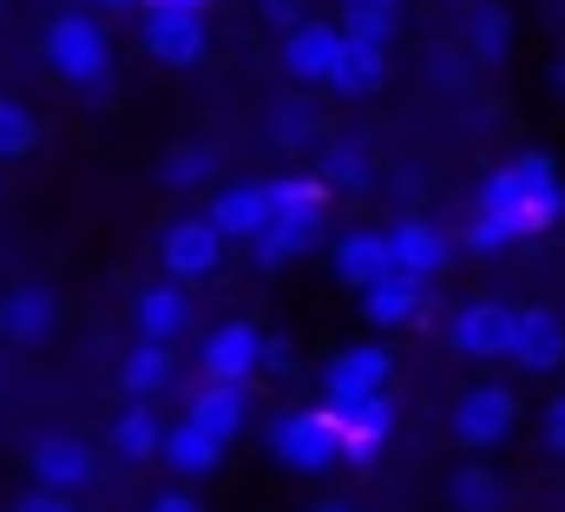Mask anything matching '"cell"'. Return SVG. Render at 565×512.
Here are the masks:
<instances>
[{"instance_id": "6da1fadb", "label": "cell", "mask_w": 565, "mask_h": 512, "mask_svg": "<svg viewBox=\"0 0 565 512\" xmlns=\"http://www.w3.org/2000/svg\"><path fill=\"white\" fill-rule=\"evenodd\" d=\"M480 211L487 217H500V224H513V237H540V231H553L565 217V178L553 158H513V164H500V171H487V184H480Z\"/></svg>"}, {"instance_id": "7a4b0ae2", "label": "cell", "mask_w": 565, "mask_h": 512, "mask_svg": "<svg viewBox=\"0 0 565 512\" xmlns=\"http://www.w3.org/2000/svg\"><path fill=\"white\" fill-rule=\"evenodd\" d=\"M46 66H53L66 86L99 93L106 73H113V40H106V26H99L93 13H60V20L46 26Z\"/></svg>"}, {"instance_id": "3957f363", "label": "cell", "mask_w": 565, "mask_h": 512, "mask_svg": "<svg viewBox=\"0 0 565 512\" xmlns=\"http://www.w3.org/2000/svg\"><path fill=\"white\" fill-rule=\"evenodd\" d=\"M513 420H520V401H513V387H500V382H473L454 401V440L473 447V454L507 447L513 440Z\"/></svg>"}, {"instance_id": "277c9868", "label": "cell", "mask_w": 565, "mask_h": 512, "mask_svg": "<svg viewBox=\"0 0 565 512\" xmlns=\"http://www.w3.org/2000/svg\"><path fill=\"white\" fill-rule=\"evenodd\" d=\"M26 473H33V487H40V493H66V500H73V487H93L99 454H93L79 434L46 427V434L33 440V454H26Z\"/></svg>"}, {"instance_id": "5b68a950", "label": "cell", "mask_w": 565, "mask_h": 512, "mask_svg": "<svg viewBox=\"0 0 565 512\" xmlns=\"http://www.w3.org/2000/svg\"><path fill=\"white\" fill-rule=\"evenodd\" d=\"M388 382H395V362H388V349H375V342H362V349H342V355L322 369L329 414H342V407H355V401H375V394H388Z\"/></svg>"}, {"instance_id": "8992f818", "label": "cell", "mask_w": 565, "mask_h": 512, "mask_svg": "<svg viewBox=\"0 0 565 512\" xmlns=\"http://www.w3.org/2000/svg\"><path fill=\"white\" fill-rule=\"evenodd\" d=\"M270 454H277L282 467H296V473H322V467H335L342 460V440H335V414L322 407V414H289L270 427Z\"/></svg>"}, {"instance_id": "52a82bcc", "label": "cell", "mask_w": 565, "mask_h": 512, "mask_svg": "<svg viewBox=\"0 0 565 512\" xmlns=\"http://www.w3.org/2000/svg\"><path fill=\"white\" fill-rule=\"evenodd\" d=\"M158 263H164V276H178V282H204V276H217V263H224V237H217L204 217H178V224L164 231V244H158Z\"/></svg>"}, {"instance_id": "ba28073f", "label": "cell", "mask_w": 565, "mask_h": 512, "mask_svg": "<svg viewBox=\"0 0 565 512\" xmlns=\"http://www.w3.org/2000/svg\"><path fill=\"white\" fill-rule=\"evenodd\" d=\"M507 342H513V309H507V302H460V309L447 316V349H460V355H473V362L507 355Z\"/></svg>"}, {"instance_id": "9c48e42d", "label": "cell", "mask_w": 565, "mask_h": 512, "mask_svg": "<svg viewBox=\"0 0 565 512\" xmlns=\"http://www.w3.org/2000/svg\"><path fill=\"white\" fill-rule=\"evenodd\" d=\"M204 46H211L204 13H178V7H151V13H145V53H151L158 66H198Z\"/></svg>"}, {"instance_id": "30bf717a", "label": "cell", "mask_w": 565, "mask_h": 512, "mask_svg": "<svg viewBox=\"0 0 565 512\" xmlns=\"http://www.w3.org/2000/svg\"><path fill=\"white\" fill-rule=\"evenodd\" d=\"M388 237V269L395 276H408V282H427V276H440L447 269V256L454 244L440 237V224H427V217H402L395 231H382Z\"/></svg>"}, {"instance_id": "8fae6325", "label": "cell", "mask_w": 565, "mask_h": 512, "mask_svg": "<svg viewBox=\"0 0 565 512\" xmlns=\"http://www.w3.org/2000/svg\"><path fill=\"white\" fill-rule=\"evenodd\" d=\"M507 355H513L520 369H533V375H553L565 362L559 309H513V342H507Z\"/></svg>"}, {"instance_id": "7c38bea8", "label": "cell", "mask_w": 565, "mask_h": 512, "mask_svg": "<svg viewBox=\"0 0 565 512\" xmlns=\"http://www.w3.org/2000/svg\"><path fill=\"white\" fill-rule=\"evenodd\" d=\"M264 369V329L257 322H224V329H211V342H204V375L211 382H250Z\"/></svg>"}, {"instance_id": "4fadbf2b", "label": "cell", "mask_w": 565, "mask_h": 512, "mask_svg": "<svg viewBox=\"0 0 565 512\" xmlns=\"http://www.w3.org/2000/svg\"><path fill=\"white\" fill-rule=\"evenodd\" d=\"M53 329H60V302H53V289L20 282V289H7V296H0V335H7V342L40 349Z\"/></svg>"}, {"instance_id": "5bb4252c", "label": "cell", "mask_w": 565, "mask_h": 512, "mask_svg": "<svg viewBox=\"0 0 565 512\" xmlns=\"http://www.w3.org/2000/svg\"><path fill=\"white\" fill-rule=\"evenodd\" d=\"M395 434V394H375V401H355L335 414V440H342V460H375Z\"/></svg>"}, {"instance_id": "9a60e30c", "label": "cell", "mask_w": 565, "mask_h": 512, "mask_svg": "<svg viewBox=\"0 0 565 512\" xmlns=\"http://www.w3.org/2000/svg\"><path fill=\"white\" fill-rule=\"evenodd\" d=\"M316 237H322V211L302 204V211H277V217L250 237V250H257L264 269H282V263H296L302 250H316Z\"/></svg>"}, {"instance_id": "2e32d148", "label": "cell", "mask_w": 565, "mask_h": 512, "mask_svg": "<svg viewBox=\"0 0 565 512\" xmlns=\"http://www.w3.org/2000/svg\"><path fill=\"white\" fill-rule=\"evenodd\" d=\"M191 427H204L217 447H231L237 434H244V420H250V394L237 382H204L191 394V414H184Z\"/></svg>"}, {"instance_id": "e0dca14e", "label": "cell", "mask_w": 565, "mask_h": 512, "mask_svg": "<svg viewBox=\"0 0 565 512\" xmlns=\"http://www.w3.org/2000/svg\"><path fill=\"white\" fill-rule=\"evenodd\" d=\"M335 60H342V33H335V20H316V13H309L296 33H282V66H289L296 79H329Z\"/></svg>"}, {"instance_id": "ac0fdd59", "label": "cell", "mask_w": 565, "mask_h": 512, "mask_svg": "<svg viewBox=\"0 0 565 512\" xmlns=\"http://www.w3.org/2000/svg\"><path fill=\"white\" fill-rule=\"evenodd\" d=\"M270 217H277V211H270V191H264V184H231V191H217V204H211V217H204V224H211L224 244H231V237H244V244H250Z\"/></svg>"}, {"instance_id": "d6986e66", "label": "cell", "mask_w": 565, "mask_h": 512, "mask_svg": "<svg viewBox=\"0 0 565 512\" xmlns=\"http://www.w3.org/2000/svg\"><path fill=\"white\" fill-rule=\"evenodd\" d=\"M184 329H191V296H184L178 282L145 289V296H139V342H151V349H171Z\"/></svg>"}, {"instance_id": "ffe728a7", "label": "cell", "mask_w": 565, "mask_h": 512, "mask_svg": "<svg viewBox=\"0 0 565 512\" xmlns=\"http://www.w3.org/2000/svg\"><path fill=\"white\" fill-rule=\"evenodd\" d=\"M382 79H388V46L342 40V60H335V73H329V86H335L342 99H369Z\"/></svg>"}, {"instance_id": "44dd1931", "label": "cell", "mask_w": 565, "mask_h": 512, "mask_svg": "<svg viewBox=\"0 0 565 512\" xmlns=\"http://www.w3.org/2000/svg\"><path fill=\"white\" fill-rule=\"evenodd\" d=\"M395 26H402V0H335V33H342V40L388 46Z\"/></svg>"}, {"instance_id": "7402d4cb", "label": "cell", "mask_w": 565, "mask_h": 512, "mask_svg": "<svg viewBox=\"0 0 565 512\" xmlns=\"http://www.w3.org/2000/svg\"><path fill=\"white\" fill-rule=\"evenodd\" d=\"M335 276L355 282V289L395 276V269H388V237H382V231H349V237L335 244Z\"/></svg>"}, {"instance_id": "603a6c76", "label": "cell", "mask_w": 565, "mask_h": 512, "mask_svg": "<svg viewBox=\"0 0 565 512\" xmlns=\"http://www.w3.org/2000/svg\"><path fill=\"white\" fill-rule=\"evenodd\" d=\"M362 316H369L375 329H402V322H415V316H422V282H408V276H382V282H369V289H362Z\"/></svg>"}, {"instance_id": "cb8c5ba5", "label": "cell", "mask_w": 565, "mask_h": 512, "mask_svg": "<svg viewBox=\"0 0 565 512\" xmlns=\"http://www.w3.org/2000/svg\"><path fill=\"white\" fill-rule=\"evenodd\" d=\"M158 454L178 467V473H211L217 460H224V447L204 434V427H191V420H178V427H164L158 434Z\"/></svg>"}, {"instance_id": "d4e9b609", "label": "cell", "mask_w": 565, "mask_h": 512, "mask_svg": "<svg viewBox=\"0 0 565 512\" xmlns=\"http://www.w3.org/2000/svg\"><path fill=\"white\" fill-rule=\"evenodd\" d=\"M158 414L151 407H126L119 420H113V454H119V467H145L151 454H158Z\"/></svg>"}, {"instance_id": "484cf974", "label": "cell", "mask_w": 565, "mask_h": 512, "mask_svg": "<svg viewBox=\"0 0 565 512\" xmlns=\"http://www.w3.org/2000/svg\"><path fill=\"white\" fill-rule=\"evenodd\" d=\"M447 500H454V512H500L507 506V487L493 480V467H460L447 480Z\"/></svg>"}, {"instance_id": "4316f807", "label": "cell", "mask_w": 565, "mask_h": 512, "mask_svg": "<svg viewBox=\"0 0 565 512\" xmlns=\"http://www.w3.org/2000/svg\"><path fill=\"white\" fill-rule=\"evenodd\" d=\"M178 375V362H171V349H151V342H139L126 362H119V387L126 394H158V387Z\"/></svg>"}, {"instance_id": "83f0119b", "label": "cell", "mask_w": 565, "mask_h": 512, "mask_svg": "<svg viewBox=\"0 0 565 512\" xmlns=\"http://www.w3.org/2000/svg\"><path fill=\"white\" fill-rule=\"evenodd\" d=\"M316 184H322V191H362V184H369V151H362V145H349V138H342V145H329V151H322Z\"/></svg>"}, {"instance_id": "f1b7e54d", "label": "cell", "mask_w": 565, "mask_h": 512, "mask_svg": "<svg viewBox=\"0 0 565 512\" xmlns=\"http://www.w3.org/2000/svg\"><path fill=\"white\" fill-rule=\"evenodd\" d=\"M211 171H217V151H211V145H184V151H171V158L158 164V178H164L171 191H198V184H211Z\"/></svg>"}, {"instance_id": "f546056e", "label": "cell", "mask_w": 565, "mask_h": 512, "mask_svg": "<svg viewBox=\"0 0 565 512\" xmlns=\"http://www.w3.org/2000/svg\"><path fill=\"white\" fill-rule=\"evenodd\" d=\"M507 46H513V20H507L500 7L473 13V60H480V66H500V60H507Z\"/></svg>"}, {"instance_id": "4dcf8cb0", "label": "cell", "mask_w": 565, "mask_h": 512, "mask_svg": "<svg viewBox=\"0 0 565 512\" xmlns=\"http://www.w3.org/2000/svg\"><path fill=\"white\" fill-rule=\"evenodd\" d=\"M270 138H277L282 151H302L316 138V106L309 99H282L277 113H270Z\"/></svg>"}, {"instance_id": "1f68e13d", "label": "cell", "mask_w": 565, "mask_h": 512, "mask_svg": "<svg viewBox=\"0 0 565 512\" xmlns=\"http://www.w3.org/2000/svg\"><path fill=\"white\" fill-rule=\"evenodd\" d=\"M33 138H40L33 113H26V106H13V99H0V158H20V151H33Z\"/></svg>"}, {"instance_id": "d6a6232c", "label": "cell", "mask_w": 565, "mask_h": 512, "mask_svg": "<svg viewBox=\"0 0 565 512\" xmlns=\"http://www.w3.org/2000/svg\"><path fill=\"white\" fill-rule=\"evenodd\" d=\"M264 20H270L277 33H296V26L309 20V0H264Z\"/></svg>"}, {"instance_id": "836d02e7", "label": "cell", "mask_w": 565, "mask_h": 512, "mask_svg": "<svg viewBox=\"0 0 565 512\" xmlns=\"http://www.w3.org/2000/svg\"><path fill=\"white\" fill-rule=\"evenodd\" d=\"M540 434H546V447H553V454H565V394H559V401H546Z\"/></svg>"}, {"instance_id": "e575fe53", "label": "cell", "mask_w": 565, "mask_h": 512, "mask_svg": "<svg viewBox=\"0 0 565 512\" xmlns=\"http://www.w3.org/2000/svg\"><path fill=\"white\" fill-rule=\"evenodd\" d=\"M13 512H79V506H73L66 493H40V487H33L26 500H13Z\"/></svg>"}, {"instance_id": "d590c367", "label": "cell", "mask_w": 565, "mask_h": 512, "mask_svg": "<svg viewBox=\"0 0 565 512\" xmlns=\"http://www.w3.org/2000/svg\"><path fill=\"white\" fill-rule=\"evenodd\" d=\"M145 512H204V506H198L191 493H158V500H151Z\"/></svg>"}, {"instance_id": "8d00e7d4", "label": "cell", "mask_w": 565, "mask_h": 512, "mask_svg": "<svg viewBox=\"0 0 565 512\" xmlns=\"http://www.w3.org/2000/svg\"><path fill=\"white\" fill-rule=\"evenodd\" d=\"M151 7H178V13H204V0H145V13Z\"/></svg>"}, {"instance_id": "74e56055", "label": "cell", "mask_w": 565, "mask_h": 512, "mask_svg": "<svg viewBox=\"0 0 565 512\" xmlns=\"http://www.w3.org/2000/svg\"><path fill=\"white\" fill-rule=\"evenodd\" d=\"M316 512H349V506H316Z\"/></svg>"}, {"instance_id": "f35d334b", "label": "cell", "mask_w": 565, "mask_h": 512, "mask_svg": "<svg viewBox=\"0 0 565 512\" xmlns=\"http://www.w3.org/2000/svg\"><path fill=\"white\" fill-rule=\"evenodd\" d=\"M106 7H119V0H106Z\"/></svg>"}]
</instances>
